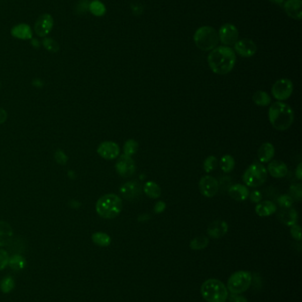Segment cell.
Instances as JSON below:
<instances>
[{"label":"cell","mask_w":302,"mask_h":302,"mask_svg":"<svg viewBox=\"0 0 302 302\" xmlns=\"http://www.w3.org/2000/svg\"><path fill=\"white\" fill-rule=\"evenodd\" d=\"M237 57L232 48L219 46L212 50L208 56V63L213 73L225 75L231 73L235 67Z\"/></svg>","instance_id":"cell-1"},{"label":"cell","mask_w":302,"mask_h":302,"mask_svg":"<svg viewBox=\"0 0 302 302\" xmlns=\"http://www.w3.org/2000/svg\"><path fill=\"white\" fill-rule=\"evenodd\" d=\"M269 120L273 128L281 132L286 131L294 121V112L287 103L276 102L269 107Z\"/></svg>","instance_id":"cell-2"},{"label":"cell","mask_w":302,"mask_h":302,"mask_svg":"<svg viewBox=\"0 0 302 302\" xmlns=\"http://www.w3.org/2000/svg\"><path fill=\"white\" fill-rule=\"evenodd\" d=\"M123 201L115 194H108L100 197L96 203V211L105 219H113L123 210Z\"/></svg>","instance_id":"cell-3"},{"label":"cell","mask_w":302,"mask_h":302,"mask_svg":"<svg viewBox=\"0 0 302 302\" xmlns=\"http://www.w3.org/2000/svg\"><path fill=\"white\" fill-rule=\"evenodd\" d=\"M200 292L208 302H225L229 296L226 285L216 278L206 280L202 285Z\"/></svg>","instance_id":"cell-4"},{"label":"cell","mask_w":302,"mask_h":302,"mask_svg":"<svg viewBox=\"0 0 302 302\" xmlns=\"http://www.w3.org/2000/svg\"><path fill=\"white\" fill-rule=\"evenodd\" d=\"M193 40L198 49L204 52H209L217 47L219 36L217 30L212 27L203 26L196 30Z\"/></svg>","instance_id":"cell-5"},{"label":"cell","mask_w":302,"mask_h":302,"mask_svg":"<svg viewBox=\"0 0 302 302\" xmlns=\"http://www.w3.org/2000/svg\"><path fill=\"white\" fill-rule=\"evenodd\" d=\"M267 178V168L260 163H254L244 172L242 180L246 187L258 188L264 184Z\"/></svg>","instance_id":"cell-6"},{"label":"cell","mask_w":302,"mask_h":302,"mask_svg":"<svg viewBox=\"0 0 302 302\" xmlns=\"http://www.w3.org/2000/svg\"><path fill=\"white\" fill-rule=\"evenodd\" d=\"M252 273L246 270H239L233 273L227 282L228 291L234 294H240L248 290L252 284Z\"/></svg>","instance_id":"cell-7"},{"label":"cell","mask_w":302,"mask_h":302,"mask_svg":"<svg viewBox=\"0 0 302 302\" xmlns=\"http://www.w3.org/2000/svg\"><path fill=\"white\" fill-rule=\"evenodd\" d=\"M292 92H293V83L287 78H283L276 81L271 89L272 96L278 102H283L290 98Z\"/></svg>","instance_id":"cell-8"},{"label":"cell","mask_w":302,"mask_h":302,"mask_svg":"<svg viewBox=\"0 0 302 302\" xmlns=\"http://www.w3.org/2000/svg\"><path fill=\"white\" fill-rule=\"evenodd\" d=\"M198 188L202 195L208 198H212L217 195L219 191V183L216 178L206 175L200 179L198 183Z\"/></svg>","instance_id":"cell-9"},{"label":"cell","mask_w":302,"mask_h":302,"mask_svg":"<svg viewBox=\"0 0 302 302\" xmlns=\"http://www.w3.org/2000/svg\"><path fill=\"white\" fill-rule=\"evenodd\" d=\"M116 170L117 174L123 178H129L135 174L136 164L131 157L123 155L120 156L116 164Z\"/></svg>","instance_id":"cell-10"},{"label":"cell","mask_w":302,"mask_h":302,"mask_svg":"<svg viewBox=\"0 0 302 302\" xmlns=\"http://www.w3.org/2000/svg\"><path fill=\"white\" fill-rule=\"evenodd\" d=\"M218 36L224 45H234L239 40V30L233 24L227 23L221 27Z\"/></svg>","instance_id":"cell-11"},{"label":"cell","mask_w":302,"mask_h":302,"mask_svg":"<svg viewBox=\"0 0 302 302\" xmlns=\"http://www.w3.org/2000/svg\"><path fill=\"white\" fill-rule=\"evenodd\" d=\"M53 18L49 14H43L36 21L34 30L38 37H45L51 33L53 28Z\"/></svg>","instance_id":"cell-12"},{"label":"cell","mask_w":302,"mask_h":302,"mask_svg":"<svg viewBox=\"0 0 302 302\" xmlns=\"http://www.w3.org/2000/svg\"><path fill=\"white\" fill-rule=\"evenodd\" d=\"M97 152L102 159L106 160H113L117 159L120 155L119 145L115 141L107 140L99 144V146L97 147Z\"/></svg>","instance_id":"cell-13"},{"label":"cell","mask_w":302,"mask_h":302,"mask_svg":"<svg viewBox=\"0 0 302 302\" xmlns=\"http://www.w3.org/2000/svg\"><path fill=\"white\" fill-rule=\"evenodd\" d=\"M234 50L243 58H251L257 52V46L254 41L249 38H244L237 41L234 45Z\"/></svg>","instance_id":"cell-14"},{"label":"cell","mask_w":302,"mask_h":302,"mask_svg":"<svg viewBox=\"0 0 302 302\" xmlns=\"http://www.w3.org/2000/svg\"><path fill=\"white\" fill-rule=\"evenodd\" d=\"M142 190L141 185L138 181H129L121 187L120 193L124 199L135 201L140 196Z\"/></svg>","instance_id":"cell-15"},{"label":"cell","mask_w":302,"mask_h":302,"mask_svg":"<svg viewBox=\"0 0 302 302\" xmlns=\"http://www.w3.org/2000/svg\"><path fill=\"white\" fill-rule=\"evenodd\" d=\"M229 225L224 220H215L208 227L207 232L211 239H221L227 234Z\"/></svg>","instance_id":"cell-16"},{"label":"cell","mask_w":302,"mask_h":302,"mask_svg":"<svg viewBox=\"0 0 302 302\" xmlns=\"http://www.w3.org/2000/svg\"><path fill=\"white\" fill-rule=\"evenodd\" d=\"M268 174L275 179H283L288 174V167L283 161L274 160L268 166Z\"/></svg>","instance_id":"cell-17"},{"label":"cell","mask_w":302,"mask_h":302,"mask_svg":"<svg viewBox=\"0 0 302 302\" xmlns=\"http://www.w3.org/2000/svg\"><path fill=\"white\" fill-rule=\"evenodd\" d=\"M228 193H229V196L237 202L246 201L250 194L249 189L246 185L241 184L232 185L228 189Z\"/></svg>","instance_id":"cell-18"},{"label":"cell","mask_w":302,"mask_h":302,"mask_svg":"<svg viewBox=\"0 0 302 302\" xmlns=\"http://www.w3.org/2000/svg\"><path fill=\"white\" fill-rule=\"evenodd\" d=\"M301 7V0H287L283 5L284 11L288 16L298 21L302 17Z\"/></svg>","instance_id":"cell-19"},{"label":"cell","mask_w":302,"mask_h":302,"mask_svg":"<svg viewBox=\"0 0 302 302\" xmlns=\"http://www.w3.org/2000/svg\"><path fill=\"white\" fill-rule=\"evenodd\" d=\"M278 218H279L280 221L282 222L283 225L291 227V225L297 224L298 219V214L297 210L291 207V208L283 209L281 210L279 215H278Z\"/></svg>","instance_id":"cell-20"},{"label":"cell","mask_w":302,"mask_h":302,"mask_svg":"<svg viewBox=\"0 0 302 302\" xmlns=\"http://www.w3.org/2000/svg\"><path fill=\"white\" fill-rule=\"evenodd\" d=\"M276 205L272 201H262L257 203L255 207V212L259 217H269L274 213H276Z\"/></svg>","instance_id":"cell-21"},{"label":"cell","mask_w":302,"mask_h":302,"mask_svg":"<svg viewBox=\"0 0 302 302\" xmlns=\"http://www.w3.org/2000/svg\"><path fill=\"white\" fill-rule=\"evenodd\" d=\"M275 156V147L270 142H264L261 144L258 150V159L262 164L269 163L272 160Z\"/></svg>","instance_id":"cell-22"},{"label":"cell","mask_w":302,"mask_h":302,"mask_svg":"<svg viewBox=\"0 0 302 302\" xmlns=\"http://www.w3.org/2000/svg\"><path fill=\"white\" fill-rule=\"evenodd\" d=\"M11 35L15 38L22 40H30L32 38V30L28 24L22 23L16 26L13 27L11 30Z\"/></svg>","instance_id":"cell-23"},{"label":"cell","mask_w":302,"mask_h":302,"mask_svg":"<svg viewBox=\"0 0 302 302\" xmlns=\"http://www.w3.org/2000/svg\"><path fill=\"white\" fill-rule=\"evenodd\" d=\"M14 231L11 225L5 221H0V247H6L11 243Z\"/></svg>","instance_id":"cell-24"},{"label":"cell","mask_w":302,"mask_h":302,"mask_svg":"<svg viewBox=\"0 0 302 302\" xmlns=\"http://www.w3.org/2000/svg\"><path fill=\"white\" fill-rule=\"evenodd\" d=\"M143 191L152 199H158L161 196V187L153 181H147L143 186Z\"/></svg>","instance_id":"cell-25"},{"label":"cell","mask_w":302,"mask_h":302,"mask_svg":"<svg viewBox=\"0 0 302 302\" xmlns=\"http://www.w3.org/2000/svg\"><path fill=\"white\" fill-rule=\"evenodd\" d=\"M8 265L15 270H23L26 268V259L21 254H14L8 259Z\"/></svg>","instance_id":"cell-26"},{"label":"cell","mask_w":302,"mask_h":302,"mask_svg":"<svg viewBox=\"0 0 302 302\" xmlns=\"http://www.w3.org/2000/svg\"><path fill=\"white\" fill-rule=\"evenodd\" d=\"M253 102L258 106H268L271 103V97L269 94L262 90H258L253 95Z\"/></svg>","instance_id":"cell-27"},{"label":"cell","mask_w":302,"mask_h":302,"mask_svg":"<svg viewBox=\"0 0 302 302\" xmlns=\"http://www.w3.org/2000/svg\"><path fill=\"white\" fill-rule=\"evenodd\" d=\"M91 240H92L95 245L101 247H109V245L111 244V241H112L111 237L109 234L102 232L93 233L91 236Z\"/></svg>","instance_id":"cell-28"},{"label":"cell","mask_w":302,"mask_h":302,"mask_svg":"<svg viewBox=\"0 0 302 302\" xmlns=\"http://www.w3.org/2000/svg\"><path fill=\"white\" fill-rule=\"evenodd\" d=\"M219 166H220L221 170L225 174L232 173L235 168V159L231 155L224 156L221 159Z\"/></svg>","instance_id":"cell-29"},{"label":"cell","mask_w":302,"mask_h":302,"mask_svg":"<svg viewBox=\"0 0 302 302\" xmlns=\"http://www.w3.org/2000/svg\"><path fill=\"white\" fill-rule=\"evenodd\" d=\"M209 240L206 236H198L190 240V247L192 250H202L209 246Z\"/></svg>","instance_id":"cell-30"},{"label":"cell","mask_w":302,"mask_h":302,"mask_svg":"<svg viewBox=\"0 0 302 302\" xmlns=\"http://www.w3.org/2000/svg\"><path fill=\"white\" fill-rule=\"evenodd\" d=\"M218 166H219V162L217 160V157L209 156L203 162V170L207 174H210L217 169Z\"/></svg>","instance_id":"cell-31"},{"label":"cell","mask_w":302,"mask_h":302,"mask_svg":"<svg viewBox=\"0 0 302 302\" xmlns=\"http://www.w3.org/2000/svg\"><path fill=\"white\" fill-rule=\"evenodd\" d=\"M15 287V281L12 276H5L0 282V290L3 293L11 292Z\"/></svg>","instance_id":"cell-32"},{"label":"cell","mask_w":302,"mask_h":302,"mask_svg":"<svg viewBox=\"0 0 302 302\" xmlns=\"http://www.w3.org/2000/svg\"><path fill=\"white\" fill-rule=\"evenodd\" d=\"M138 147H139V145H138L137 140H133V139L126 140V142L124 143V146H123L124 155L132 157L138 152Z\"/></svg>","instance_id":"cell-33"},{"label":"cell","mask_w":302,"mask_h":302,"mask_svg":"<svg viewBox=\"0 0 302 302\" xmlns=\"http://www.w3.org/2000/svg\"><path fill=\"white\" fill-rule=\"evenodd\" d=\"M89 9H90V13L95 16H103L106 14V8H105L104 5L102 4L99 1L97 0H94L93 2L90 3L89 6Z\"/></svg>","instance_id":"cell-34"},{"label":"cell","mask_w":302,"mask_h":302,"mask_svg":"<svg viewBox=\"0 0 302 302\" xmlns=\"http://www.w3.org/2000/svg\"><path fill=\"white\" fill-rule=\"evenodd\" d=\"M289 196L297 202H300L302 198V185L293 184L289 188Z\"/></svg>","instance_id":"cell-35"},{"label":"cell","mask_w":302,"mask_h":302,"mask_svg":"<svg viewBox=\"0 0 302 302\" xmlns=\"http://www.w3.org/2000/svg\"><path fill=\"white\" fill-rule=\"evenodd\" d=\"M276 202L282 209H288L292 207L294 203V200L292 199L289 195H282L277 197Z\"/></svg>","instance_id":"cell-36"},{"label":"cell","mask_w":302,"mask_h":302,"mask_svg":"<svg viewBox=\"0 0 302 302\" xmlns=\"http://www.w3.org/2000/svg\"><path fill=\"white\" fill-rule=\"evenodd\" d=\"M43 45L48 52H57L60 49L59 44L52 38H45L43 41Z\"/></svg>","instance_id":"cell-37"},{"label":"cell","mask_w":302,"mask_h":302,"mask_svg":"<svg viewBox=\"0 0 302 302\" xmlns=\"http://www.w3.org/2000/svg\"><path fill=\"white\" fill-rule=\"evenodd\" d=\"M8 259L9 255L8 252L0 247V271L8 265Z\"/></svg>","instance_id":"cell-38"},{"label":"cell","mask_w":302,"mask_h":302,"mask_svg":"<svg viewBox=\"0 0 302 302\" xmlns=\"http://www.w3.org/2000/svg\"><path fill=\"white\" fill-rule=\"evenodd\" d=\"M290 232H291V237L294 240H298V241L301 240V228H300L299 225H297V224L294 225H291Z\"/></svg>","instance_id":"cell-39"},{"label":"cell","mask_w":302,"mask_h":302,"mask_svg":"<svg viewBox=\"0 0 302 302\" xmlns=\"http://www.w3.org/2000/svg\"><path fill=\"white\" fill-rule=\"evenodd\" d=\"M248 198H250V201L252 203H259L262 200V195H261V192L258 191V190H254V191L251 192Z\"/></svg>","instance_id":"cell-40"},{"label":"cell","mask_w":302,"mask_h":302,"mask_svg":"<svg viewBox=\"0 0 302 302\" xmlns=\"http://www.w3.org/2000/svg\"><path fill=\"white\" fill-rule=\"evenodd\" d=\"M166 207H167V204L163 201H158L156 203H155V205H154V208H153V210H154V212L156 214H161L166 210Z\"/></svg>","instance_id":"cell-41"},{"label":"cell","mask_w":302,"mask_h":302,"mask_svg":"<svg viewBox=\"0 0 302 302\" xmlns=\"http://www.w3.org/2000/svg\"><path fill=\"white\" fill-rule=\"evenodd\" d=\"M228 298H229L231 302H248L247 298L246 297H244L243 295L232 293L230 296H228Z\"/></svg>","instance_id":"cell-42"},{"label":"cell","mask_w":302,"mask_h":302,"mask_svg":"<svg viewBox=\"0 0 302 302\" xmlns=\"http://www.w3.org/2000/svg\"><path fill=\"white\" fill-rule=\"evenodd\" d=\"M8 118V112L4 109L0 108V125L4 124L5 122L7 121Z\"/></svg>","instance_id":"cell-43"},{"label":"cell","mask_w":302,"mask_h":302,"mask_svg":"<svg viewBox=\"0 0 302 302\" xmlns=\"http://www.w3.org/2000/svg\"><path fill=\"white\" fill-rule=\"evenodd\" d=\"M295 176L297 178V180L298 181H301L302 179V164L299 163L297 168L295 170Z\"/></svg>","instance_id":"cell-44"},{"label":"cell","mask_w":302,"mask_h":302,"mask_svg":"<svg viewBox=\"0 0 302 302\" xmlns=\"http://www.w3.org/2000/svg\"><path fill=\"white\" fill-rule=\"evenodd\" d=\"M148 219H150L148 214H142V215H140V216L138 217V220H139V221L145 222L146 221V220H148Z\"/></svg>","instance_id":"cell-45"},{"label":"cell","mask_w":302,"mask_h":302,"mask_svg":"<svg viewBox=\"0 0 302 302\" xmlns=\"http://www.w3.org/2000/svg\"><path fill=\"white\" fill-rule=\"evenodd\" d=\"M270 2H272V3H275L276 5H283V2H284V0H269Z\"/></svg>","instance_id":"cell-46"}]
</instances>
